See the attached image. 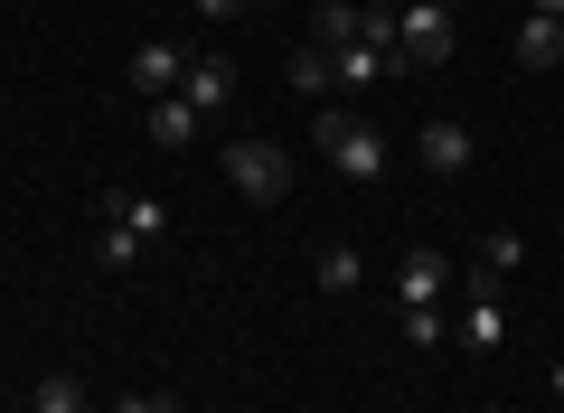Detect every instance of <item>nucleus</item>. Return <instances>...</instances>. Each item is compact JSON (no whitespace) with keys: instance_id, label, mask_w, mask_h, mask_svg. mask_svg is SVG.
Listing matches in <instances>:
<instances>
[{"instance_id":"obj_18","label":"nucleus","mask_w":564,"mask_h":413,"mask_svg":"<svg viewBox=\"0 0 564 413\" xmlns=\"http://www.w3.org/2000/svg\"><path fill=\"white\" fill-rule=\"evenodd\" d=\"M443 338H452L443 301H433V311H404V348H423V357H443Z\"/></svg>"},{"instance_id":"obj_17","label":"nucleus","mask_w":564,"mask_h":413,"mask_svg":"<svg viewBox=\"0 0 564 413\" xmlns=\"http://www.w3.org/2000/svg\"><path fill=\"white\" fill-rule=\"evenodd\" d=\"M518 263H527V236H508V226H499V236L480 244V263H470V273H489V282H508V273H518Z\"/></svg>"},{"instance_id":"obj_21","label":"nucleus","mask_w":564,"mask_h":413,"mask_svg":"<svg viewBox=\"0 0 564 413\" xmlns=\"http://www.w3.org/2000/svg\"><path fill=\"white\" fill-rule=\"evenodd\" d=\"M527 10H545V20H564V0H527Z\"/></svg>"},{"instance_id":"obj_7","label":"nucleus","mask_w":564,"mask_h":413,"mask_svg":"<svg viewBox=\"0 0 564 413\" xmlns=\"http://www.w3.org/2000/svg\"><path fill=\"white\" fill-rule=\"evenodd\" d=\"M443 282H462V273H452L433 244H414V254L395 263V301H404V311H433V301H443Z\"/></svg>"},{"instance_id":"obj_8","label":"nucleus","mask_w":564,"mask_h":413,"mask_svg":"<svg viewBox=\"0 0 564 413\" xmlns=\"http://www.w3.org/2000/svg\"><path fill=\"white\" fill-rule=\"evenodd\" d=\"M132 85H141V104H151V95H180V85H188V47H170V39L132 47Z\"/></svg>"},{"instance_id":"obj_16","label":"nucleus","mask_w":564,"mask_h":413,"mask_svg":"<svg viewBox=\"0 0 564 413\" xmlns=\"http://www.w3.org/2000/svg\"><path fill=\"white\" fill-rule=\"evenodd\" d=\"M292 85H302L311 104H329V95H339V76H329V47H302V57H292Z\"/></svg>"},{"instance_id":"obj_12","label":"nucleus","mask_w":564,"mask_h":413,"mask_svg":"<svg viewBox=\"0 0 564 413\" xmlns=\"http://www.w3.org/2000/svg\"><path fill=\"white\" fill-rule=\"evenodd\" d=\"M518 66H536V76H545V66H564V20L527 10V20H518Z\"/></svg>"},{"instance_id":"obj_4","label":"nucleus","mask_w":564,"mask_h":413,"mask_svg":"<svg viewBox=\"0 0 564 413\" xmlns=\"http://www.w3.org/2000/svg\"><path fill=\"white\" fill-rule=\"evenodd\" d=\"M226 178H236L254 207H282V197H292V160H282L273 141H226Z\"/></svg>"},{"instance_id":"obj_1","label":"nucleus","mask_w":564,"mask_h":413,"mask_svg":"<svg viewBox=\"0 0 564 413\" xmlns=\"http://www.w3.org/2000/svg\"><path fill=\"white\" fill-rule=\"evenodd\" d=\"M95 226H104L95 254L122 273V263H141L151 244L170 236V207H161V197H141V188H104V197H95Z\"/></svg>"},{"instance_id":"obj_2","label":"nucleus","mask_w":564,"mask_h":413,"mask_svg":"<svg viewBox=\"0 0 564 413\" xmlns=\"http://www.w3.org/2000/svg\"><path fill=\"white\" fill-rule=\"evenodd\" d=\"M311 132H321V160H329L339 178H358V188H377L386 160H395V151H386V132H367L348 104H321V113H311Z\"/></svg>"},{"instance_id":"obj_11","label":"nucleus","mask_w":564,"mask_h":413,"mask_svg":"<svg viewBox=\"0 0 564 413\" xmlns=\"http://www.w3.org/2000/svg\"><path fill=\"white\" fill-rule=\"evenodd\" d=\"M188 104H198V113H226V104H236V66L226 57H188V85H180Z\"/></svg>"},{"instance_id":"obj_6","label":"nucleus","mask_w":564,"mask_h":413,"mask_svg":"<svg viewBox=\"0 0 564 413\" xmlns=\"http://www.w3.org/2000/svg\"><path fill=\"white\" fill-rule=\"evenodd\" d=\"M414 160H423L433 178H462L470 160H480V141H470L462 122H423V132H414Z\"/></svg>"},{"instance_id":"obj_10","label":"nucleus","mask_w":564,"mask_h":413,"mask_svg":"<svg viewBox=\"0 0 564 413\" xmlns=\"http://www.w3.org/2000/svg\"><path fill=\"white\" fill-rule=\"evenodd\" d=\"M329 76H339V95H367V85H386V76H395V57H377V47H358V39H348V47H329Z\"/></svg>"},{"instance_id":"obj_13","label":"nucleus","mask_w":564,"mask_h":413,"mask_svg":"<svg viewBox=\"0 0 564 413\" xmlns=\"http://www.w3.org/2000/svg\"><path fill=\"white\" fill-rule=\"evenodd\" d=\"M311 282H321L329 301H348L367 282V263H358V244H321V263H311Z\"/></svg>"},{"instance_id":"obj_3","label":"nucleus","mask_w":564,"mask_h":413,"mask_svg":"<svg viewBox=\"0 0 564 413\" xmlns=\"http://www.w3.org/2000/svg\"><path fill=\"white\" fill-rule=\"evenodd\" d=\"M395 66H452V0H404L395 10Z\"/></svg>"},{"instance_id":"obj_19","label":"nucleus","mask_w":564,"mask_h":413,"mask_svg":"<svg viewBox=\"0 0 564 413\" xmlns=\"http://www.w3.org/2000/svg\"><path fill=\"white\" fill-rule=\"evenodd\" d=\"M113 413H180V404H170V394H122Z\"/></svg>"},{"instance_id":"obj_15","label":"nucleus","mask_w":564,"mask_h":413,"mask_svg":"<svg viewBox=\"0 0 564 413\" xmlns=\"http://www.w3.org/2000/svg\"><path fill=\"white\" fill-rule=\"evenodd\" d=\"M29 413H95V394H85L76 376H39V394H29Z\"/></svg>"},{"instance_id":"obj_14","label":"nucleus","mask_w":564,"mask_h":413,"mask_svg":"<svg viewBox=\"0 0 564 413\" xmlns=\"http://www.w3.org/2000/svg\"><path fill=\"white\" fill-rule=\"evenodd\" d=\"M348 39L377 47V57H395V0H358V10H348Z\"/></svg>"},{"instance_id":"obj_9","label":"nucleus","mask_w":564,"mask_h":413,"mask_svg":"<svg viewBox=\"0 0 564 413\" xmlns=\"http://www.w3.org/2000/svg\"><path fill=\"white\" fill-rule=\"evenodd\" d=\"M198 104H188V95H151V104H141V132H151V141H161V151H188V141H198Z\"/></svg>"},{"instance_id":"obj_20","label":"nucleus","mask_w":564,"mask_h":413,"mask_svg":"<svg viewBox=\"0 0 564 413\" xmlns=\"http://www.w3.org/2000/svg\"><path fill=\"white\" fill-rule=\"evenodd\" d=\"M236 10H245V0H198V20H236Z\"/></svg>"},{"instance_id":"obj_5","label":"nucleus","mask_w":564,"mask_h":413,"mask_svg":"<svg viewBox=\"0 0 564 413\" xmlns=\"http://www.w3.org/2000/svg\"><path fill=\"white\" fill-rule=\"evenodd\" d=\"M462 292H470V301H462V348H480V357H489V348H508V301H499V282L470 273Z\"/></svg>"}]
</instances>
